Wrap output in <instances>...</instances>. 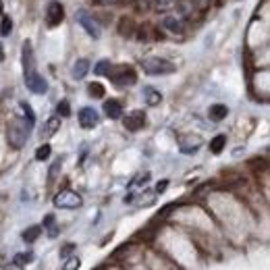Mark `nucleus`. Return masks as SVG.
Returning <instances> with one entry per match:
<instances>
[{
	"label": "nucleus",
	"mask_w": 270,
	"mask_h": 270,
	"mask_svg": "<svg viewBox=\"0 0 270 270\" xmlns=\"http://www.w3.org/2000/svg\"><path fill=\"white\" fill-rule=\"evenodd\" d=\"M32 127H34V123L27 121V119H13L9 123V144L15 150L23 148L27 137H30Z\"/></svg>",
	"instance_id": "nucleus-1"
},
{
	"label": "nucleus",
	"mask_w": 270,
	"mask_h": 270,
	"mask_svg": "<svg viewBox=\"0 0 270 270\" xmlns=\"http://www.w3.org/2000/svg\"><path fill=\"white\" fill-rule=\"evenodd\" d=\"M104 115L112 121H117L123 117V104L119 100H115V98H110V100L104 102Z\"/></svg>",
	"instance_id": "nucleus-11"
},
{
	"label": "nucleus",
	"mask_w": 270,
	"mask_h": 270,
	"mask_svg": "<svg viewBox=\"0 0 270 270\" xmlns=\"http://www.w3.org/2000/svg\"><path fill=\"white\" fill-rule=\"evenodd\" d=\"M77 119H79V125L83 127V129H94V127L98 125V121H100L96 108H92V106H83V108L79 110Z\"/></svg>",
	"instance_id": "nucleus-9"
},
{
	"label": "nucleus",
	"mask_w": 270,
	"mask_h": 270,
	"mask_svg": "<svg viewBox=\"0 0 270 270\" xmlns=\"http://www.w3.org/2000/svg\"><path fill=\"white\" fill-rule=\"evenodd\" d=\"M135 9L139 13H148L154 9V0H135Z\"/></svg>",
	"instance_id": "nucleus-26"
},
{
	"label": "nucleus",
	"mask_w": 270,
	"mask_h": 270,
	"mask_svg": "<svg viewBox=\"0 0 270 270\" xmlns=\"http://www.w3.org/2000/svg\"><path fill=\"white\" fill-rule=\"evenodd\" d=\"M25 85L27 90L34 94H46L48 92V81L44 79V75H40L36 69L25 71Z\"/></svg>",
	"instance_id": "nucleus-6"
},
{
	"label": "nucleus",
	"mask_w": 270,
	"mask_h": 270,
	"mask_svg": "<svg viewBox=\"0 0 270 270\" xmlns=\"http://www.w3.org/2000/svg\"><path fill=\"white\" fill-rule=\"evenodd\" d=\"M0 61H5V54H3V48H0Z\"/></svg>",
	"instance_id": "nucleus-39"
},
{
	"label": "nucleus",
	"mask_w": 270,
	"mask_h": 270,
	"mask_svg": "<svg viewBox=\"0 0 270 270\" xmlns=\"http://www.w3.org/2000/svg\"><path fill=\"white\" fill-rule=\"evenodd\" d=\"M226 115H229V108H226L224 104H212L210 106V110H208V117H210V121H222V119H226Z\"/></svg>",
	"instance_id": "nucleus-15"
},
{
	"label": "nucleus",
	"mask_w": 270,
	"mask_h": 270,
	"mask_svg": "<svg viewBox=\"0 0 270 270\" xmlns=\"http://www.w3.org/2000/svg\"><path fill=\"white\" fill-rule=\"evenodd\" d=\"M224 146H226V135L220 133V135H216L214 139L210 141V152L212 154H220L224 150Z\"/></svg>",
	"instance_id": "nucleus-19"
},
{
	"label": "nucleus",
	"mask_w": 270,
	"mask_h": 270,
	"mask_svg": "<svg viewBox=\"0 0 270 270\" xmlns=\"http://www.w3.org/2000/svg\"><path fill=\"white\" fill-rule=\"evenodd\" d=\"M94 270H106V266H104V264H100V266H98V268H94Z\"/></svg>",
	"instance_id": "nucleus-37"
},
{
	"label": "nucleus",
	"mask_w": 270,
	"mask_h": 270,
	"mask_svg": "<svg viewBox=\"0 0 270 270\" xmlns=\"http://www.w3.org/2000/svg\"><path fill=\"white\" fill-rule=\"evenodd\" d=\"M168 187V181L166 179H162L160 183H158V185H156V193H164V189Z\"/></svg>",
	"instance_id": "nucleus-34"
},
{
	"label": "nucleus",
	"mask_w": 270,
	"mask_h": 270,
	"mask_svg": "<svg viewBox=\"0 0 270 270\" xmlns=\"http://www.w3.org/2000/svg\"><path fill=\"white\" fill-rule=\"evenodd\" d=\"M88 94H90L92 98H104V85L98 83V81L90 83V85H88Z\"/></svg>",
	"instance_id": "nucleus-22"
},
{
	"label": "nucleus",
	"mask_w": 270,
	"mask_h": 270,
	"mask_svg": "<svg viewBox=\"0 0 270 270\" xmlns=\"http://www.w3.org/2000/svg\"><path fill=\"white\" fill-rule=\"evenodd\" d=\"M59 129H61V117H50L46 121V125H44V129H42V139L52 137Z\"/></svg>",
	"instance_id": "nucleus-13"
},
{
	"label": "nucleus",
	"mask_w": 270,
	"mask_h": 270,
	"mask_svg": "<svg viewBox=\"0 0 270 270\" xmlns=\"http://www.w3.org/2000/svg\"><path fill=\"white\" fill-rule=\"evenodd\" d=\"M162 27L173 36H183L185 34V23H183V19H179V17H164Z\"/></svg>",
	"instance_id": "nucleus-10"
},
{
	"label": "nucleus",
	"mask_w": 270,
	"mask_h": 270,
	"mask_svg": "<svg viewBox=\"0 0 270 270\" xmlns=\"http://www.w3.org/2000/svg\"><path fill=\"white\" fill-rule=\"evenodd\" d=\"M88 71H90V61L88 59H79L73 65V77L75 79H83L85 75H88Z\"/></svg>",
	"instance_id": "nucleus-17"
},
{
	"label": "nucleus",
	"mask_w": 270,
	"mask_h": 270,
	"mask_svg": "<svg viewBox=\"0 0 270 270\" xmlns=\"http://www.w3.org/2000/svg\"><path fill=\"white\" fill-rule=\"evenodd\" d=\"M48 235L54 239L56 235H59V226H56V224H52V226H48Z\"/></svg>",
	"instance_id": "nucleus-35"
},
{
	"label": "nucleus",
	"mask_w": 270,
	"mask_h": 270,
	"mask_svg": "<svg viewBox=\"0 0 270 270\" xmlns=\"http://www.w3.org/2000/svg\"><path fill=\"white\" fill-rule=\"evenodd\" d=\"M106 77L115 85H119V88H127V85L137 83V73L131 65H112Z\"/></svg>",
	"instance_id": "nucleus-3"
},
{
	"label": "nucleus",
	"mask_w": 270,
	"mask_h": 270,
	"mask_svg": "<svg viewBox=\"0 0 270 270\" xmlns=\"http://www.w3.org/2000/svg\"><path fill=\"white\" fill-rule=\"evenodd\" d=\"M7 270H23V266H19V264H15V262H13V264H11Z\"/></svg>",
	"instance_id": "nucleus-36"
},
{
	"label": "nucleus",
	"mask_w": 270,
	"mask_h": 270,
	"mask_svg": "<svg viewBox=\"0 0 270 270\" xmlns=\"http://www.w3.org/2000/svg\"><path fill=\"white\" fill-rule=\"evenodd\" d=\"M141 69H144V73H148L152 77H160V75L175 73L177 65H173L166 59H160V56H148V59L141 61Z\"/></svg>",
	"instance_id": "nucleus-2"
},
{
	"label": "nucleus",
	"mask_w": 270,
	"mask_h": 270,
	"mask_svg": "<svg viewBox=\"0 0 270 270\" xmlns=\"http://www.w3.org/2000/svg\"><path fill=\"white\" fill-rule=\"evenodd\" d=\"M50 154H52L50 144H42V146L36 150V160H38V162H44V160L50 158Z\"/></svg>",
	"instance_id": "nucleus-20"
},
{
	"label": "nucleus",
	"mask_w": 270,
	"mask_h": 270,
	"mask_svg": "<svg viewBox=\"0 0 270 270\" xmlns=\"http://www.w3.org/2000/svg\"><path fill=\"white\" fill-rule=\"evenodd\" d=\"M117 30H119V34H121L123 38H133V36H135V30H137V25L133 23L131 17H121Z\"/></svg>",
	"instance_id": "nucleus-12"
},
{
	"label": "nucleus",
	"mask_w": 270,
	"mask_h": 270,
	"mask_svg": "<svg viewBox=\"0 0 270 270\" xmlns=\"http://www.w3.org/2000/svg\"><path fill=\"white\" fill-rule=\"evenodd\" d=\"M110 67H112V63H110L108 59H102V61H98V63L94 65V73H96V75H108Z\"/></svg>",
	"instance_id": "nucleus-21"
},
{
	"label": "nucleus",
	"mask_w": 270,
	"mask_h": 270,
	"mask_svg": "<svg viewBox=\"0 0 270 270\" xmlns=\"http://www.w3.org/2000/svg\"><path fill=\"white\" fill-rule=\"evenodd\" d=\"M77 21H79V25L83 27V32L88 34L90 38H94V40L100 38V25H98V21L94 17H90L85 11H79L77 13Z\"/></svg>",
	"instance_id": "nucleus-7"
},
{
	"label": "nucleus",
	"mask_w": 270,
	"mask_h": 270,
	"mask_svg": "<svg viewBox=\"0 0 270 270\" xmlns=\"http://www.w3.org/2000/svg\"><path fill=\"white\" fill-rule=\"evenodd\" d=\"M144 98H146V104L148 106H158L162 102V94L154 88H144Z\"/></svg>",
	"instance_id": "nucleus-16"
},
{
	"label": "nucleus",
	"mask_w": 270,
	"mask_h": 270,
	"mask_svg": "<svg viewBox=\"0 0 270 270\" xmlns=\"http://www.w3.org/2000/svg\"><path fill=\"white\" fill-rule=\"evenodd\" d=\"M156 7L158 11H170L177 7V0H156Z\"/></svg>",
	"instance_id": "nucleus-28"
},
{
	"label": "nucleus",
	"mask_w": 270,
	"mask_h": 270,
	"mask_svg": "<svg viewBox=\"0 0 270 270\" xmlns=\"http://www.w3.org/2000/svg\"><path fill=\"white\" fill-rule=\"evenodd\" d=\"M36 69V61H34V48L30 42L23 44V71H32Z\"/></svg>",
	"instance_id": "nucleus-14"
},
{
	"label": "nucleus",
	"mask_w": 270,
	"mask_h": 270,
	"mask_svg": "<svg viewBox=\"0 0 270 270\" xmlns=\"http://www.w3.org/2000/svg\"><path fill=\"white\" fill-rule=\"evenodd\" d=\"M75 249V245L73 243H67V245H63V249H61V258H69L71 255V251Z\"/></svg>",
	"instance_id": "nucleus-33"
},
{
	"label": "nucleus",
	"mask_w": 270,
	"mask_h": 270,
	"mask_svg": "<svg viewBox=\"0 0 270 270\" xmlns=\"http://www.w3.org/2000/svg\"><path fill=\"white\" fill-rule=\"evenodd\" d=\"M83 204L81 200V195L77 191H71V189H65L61 193H56L54 195V206L56 208H63V210H75Z\"/></svg>",
	"instance_id": "nucleus-4"
},
{
	"label": "nucleus",
	"mask_w": 270,
	"mask_h": 270,
	"mask_svg": "<svg viewBox=\"0 0 270 270\" xmlns=\"http://www.w3.org/2000/svg\"><path fill=\"white\" fill-rule=\"evenodd\" d=\"M32 260H34V253H32V251H27V253H17V255H15V260H13V262L19 264V266H23V264L32 262Z\"/></svg>",
	"instance_id": "nucleus-27"
},
{
	"label": "nucleus",
	"mask_w": 270,
	"mask_h": 270,
	"mask_svg": "<svg viewBox=\"0 0 270 270\" xmlns=\"http://www.w3.org/2000/svg\"><path fill=\"white\" fill-rule=\"evenodd\" d=\"M40 235H42V226L40 224H34V226H30V229L23 231V241H25V243H34Z\"/></svg>",
	"instance_id": "nucleus-18"
},
{
	"label": "nucleus",
	"mask_w": 270,
	"mask_h": 270,
	"mask_svg": "<svg viewBox=\"0 0 270 270\" xmlns=\"http://www.w3.org/2000/svg\"><path fill=\"white\" fill-rule=\"evenodd\" d=\"M79 266H81V260L77 258V255H71V258H67L65 266L61 270H79Z\"/></svg>",
	"instance_id": "nucleus-24"
},
{
	"label": "nucleus",
	"mask_w": 270,
	"mask_h": 270,
	"mask_svg": "<svg viewBox=\"0 0 270 270\" xmlns=\"http://www.w3.org/2000/svg\"><path fill=\"white\" fill-rule=\"evenodd\" d=\"M123 125H125V129L131 131V133L144 129V127H146V112H144V110H133V112H129V115L123 119Z\"/></svg>",
	"instance_id": "nucleus-8"
},
{
	"label": "nucleus",
	"mask_w": 270,
	"mask_h": 270,
	"mask_svg": "<svg viewBox=\"0 0 270 270\" xmlns=\"http://www.w3.org/2000/svg\"><path fill=\"white\" fill-rule=\"evenodd\" d=\"M52 224H56L54 214H46L44 216V222H42V229H48V226H52Z\"/></svg>",
	"instance_id": "nucleus-32"
},
{
	"label": "nucleus",
	"mask_w": 270,
	"mask_h": 270,
	"mask_svg": "<svg viewBox=\"0 0 270 270\" xmlns=\"http://www.w3.org/2000/svg\"><path fill=\"white\" fill-rule=\"evenodd\" d=\"M21 108H23V112H25V119L27 121H32V123H36V115H34V108L27 104V102H21Z\"/></svg>",
	"instance_id": "nucleus-29"
},
{
	"label": "nucleus",
	"mask_w": 270,
	"mask_h": 270,
	"mask_svg": "<svg viewBox=\"0 0 270 270\" xmlns=\"http://www.w3.org/2000/svg\"><path fill=\"white\" fill-rule=\"evenodd\" d=\"M119 3H121V0H94L96 7H115Z\"/></svg>",
	"instance_id": "nucleus-31"
},
{
	"label": "nucleus",
	"mask_w": 270,
	"mask_h": 270,
	"mask_svg": "<svg viewBox=\"0 0 270 270\" xmlns=\"http://www.w3.org/2000/svg\"><path fill=\"white\" fill-rule=\"evenodd\" d=\"M11 32H13V19L11 17H3V21H0V36L9 38Z\"/></svg>",
	"instance_id": "nucleus-23"
},
{
	"label": "nucleus",
	"mask_w": 270,
	"mask_h": 270,
	"mask_svg": "<svg viewBox=\"0 0 270 270\" xmlns=\"http://www.w3.org/2000/svg\"><path fill=\"white\" fill-rule=\"evenodd\" d=\"M44 19H46V25L50 27V30H52V27H59L63 23V19H65V7H63V3H59V0H50L48 7H46Z\"/></svg>",
	"instance_id": "nucleus-5"
},
{
	"label": "nucleus",
	"mask_w": 270,
	"mask_h": 270,
	"mask_svg": "<svg viewBox=\"0 0 270 270\" xmlns=\"http://www.w3.org/2000/svg\"><path fill=\"white\" fill-rule=\"evenodd\" d=\"M56 112H59V117H71V104L69 100H61L56 104Z\"/></svg>",
	"instance_id": "nucleus-25"
},
{
	"label": "nucleus",
	"mask_w": 270,
	"mask_h": 270,
	"mask_svg": "<svg viewBox=\"0 0 270 270\" xmlns=\"http://www.w3.org/2000/svg\"><path fill=\"white\" fill-rule=\"evenodd\" d=\"M61 166H63V162H61V160H56V162L50 166V173H48V179H50V181H54V179H56V175H59Z\"/></svg>",
	"instance_id": "nucleus-30"
},
{
	"label": "nucleus",
	"mask_w": 270,
	"mask_h": 270,
	"mask_svg": "<svg viewBox=\"0 0 270 270\" xmlns=\"http://www.w3.org/2000/svg\"><path fill=\"white\" fill-rule=\"evenodd\" d=\"M3 11H5V5H3V0H0V15H3Z\"/></svg>",
	"instance_id": "nucleus-38"
}]
</instances>
